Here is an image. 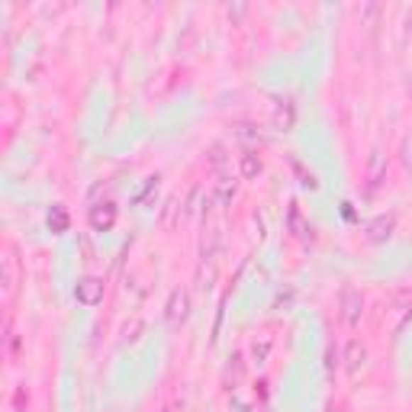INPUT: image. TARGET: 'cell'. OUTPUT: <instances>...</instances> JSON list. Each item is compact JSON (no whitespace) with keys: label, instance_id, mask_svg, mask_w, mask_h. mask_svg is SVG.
Listing matches in <instances>:
<instances>
[{"label":"cell","instance_id":"6da1fadb","mask_svg":"<svg viewBox=\"0 0 412 412\" xmlns=\"http://www.w3.org/2000/svg\"><path fill=\"white\" fill-rule=\"evenodd\" d=\"M165 316H168L171 325H181L184 319L190 316V294L187 290H181V286H174L168 296V306H165Z\"/></svg>","mask_w":412,"mask_h":412},{"label":"cell","instance_id":"7a4b0ae2","mask_svg":"<svg viewBox=\"0 0 412 412\" xmlns=\"http://www.w3.org/2000/svg\"><path fill=\"white\" fill-rule=\"evenodd\" d=\"M338 306H342V319L348 322V325H355V322L361 319V313H364V296H361V290H355V286H345Z\"/></svg>","mask_w":412,"mask_h":412},{"label":"cell","instance_id":"3957f363","mask_svg":"<svg viewBox=\"0 0 412 412\" xmlns=\"http://www.w3.org/2000/svg\"><path fill=\"white\" fill-rule=\"evenodd\" d=\"M74 296L84 306H97L100 300H104V280H97V277H84V280H77V286H74Z\"/></svg>","mask_w":412,"mask_h":412},{"label":"cell","instance_id":"277c9868","mask_svg":"<svg viewBox=\"0 0 412 412\" xmlns=\"http://www.w3.org/2000/svg\"><path fill=\"white\" fill-rule=\"evenodd\" d=\"M113 223H116V206H113L110 200L106 203H97L91 210V226L97 232H106V229H113Z\"/></svg>","mask_w":412,"mask_h":412},{"label":"cell","instance_id":"5b68a950","mask_svg":"<svg viewBox=\"0 0 412 412\" xmlns=\"http://www.w3.org/2000/svg\"><path fill=\"white\" fill-rule=\"evenodd\" d=\"M364 364H367V348H364V345L355 338V342L345 345V367H348L351 374H357Z\"/></svg>","mask_w":412,"mask_h":412},{"label":"cell","instance_id":"8992f818","mask_svg":"<svg viewBox=\"0 0 412 412\" xmlns=\"http://www.w3.org/2000/svg\"><path fill=\"white\" fill-rule=\"evenodd\" d=\"M393 226H396V223H393V216H377L374 223L367 226V238H370V242H386V238L393 235Z\"/></svg>","mask_w":412,"mask_h":412},{"label":"cell","instance_id":"52a82bcc","mask_svg":"<svg viewBox=\"0 0 412 412\" xmlns=\"http://www.w3.org/2000/svg\"><path fill=\"white\" fill-rule=\"evenodd\" d=\"M235 194H238V184L232 181V177H219V181L213 184V196H216L223 206H229V203L235 200Z\"/></svg>","mask_w":412,"mask_h":412},{"label":"cell","instance_id":"ba28073f","mask_svg":"<svg viewBox=\"0 0 412 412\" xmlns=\"http://www.w3.org/2000/svg\"><path fill=\"white\" fill-rule=\"evenodd\" d=\"M219 245H223V229H210L206 235H203V242H200V255H203V261L206 258H213V255L219 252Z\"/></svg>","mask_w":412,"mask_h":412},{"label":"cell","instance_id":"9c48e42d","mask_svg":"<svg viewBox=\"0 0 412 412\" xmlns=\"http://www.w3.org/2000/svg\"><path fill=\"white\" fill-rule=\"evenodd\" d=\"M232 135H235L238 142H245V145H252V142L261 139V129L255 126V123H235V126H232Z\"/></svg>","mask_w":412,"mask_h":412},{"label":"cell","instance_id":"30bf717a","mask_svg":"<svg viewBox=\"0 0 412 412\" xmlns=\"http://www.w3.org/2000/svg\"><path fill=\"white\" fill-rule=\"evenodd\" d=\"M68 223H71L68 210H65V206H52V210H49V229L52 232H65V229H68Z\"/></svg>","mask_w":412,"mask_h":412},{"label":"cell","instance_id":"8fae6325","mask_svg":"<svg viewBox=\"0 0 412 412\" xmlns=\"http://www.w3.org/2000/svg\"><path fill=\"white\" fill-rule=\"evenodd\" d=\"M177 213H184L181 210V200H174V196H171V200L165 203V210H161V226H165V229H171V226H174V219H177Z\"/></svg>","mask_w":412,"mask_h":412},{"label":"cell","instance_id":"7c38bea8","mask_svg":"<svg viewBox=\"0 0 412 412\" xmlns=\"http://www.w3.org/2000/svg\"><path fill=\"white\" fill-rule=\"evenodd\" d=\"M242 174L245 177H258L261 174V158L255 152H245L242 155Z\"/></svg>","mask_w":412,"mask_h":412},{"label":"cell","instance_id":"4fadbf2b","mask_svg":"<svg viewBox=\"0 0 412 412\" xmlns=\"http://www.w3.org/2000/svg\"><path fill=\"white\" fill-rule=\"evenodd\" d=\"M380 174H384V155L374 152V155H370V184H377Z\"/></svg>","mask_w":412,"mask_h":412},{"label":"cell","instance_id":"5bb4252c","mask_svg":"<svg viewBox=\"0 0 412 412\" xmlns=\"http://www.w3.org/2000/svg\"><path fill=\"white\" fill-rule=\"evenodd\" d=\"M290 229H294V235H306V232H309V226L303 223V216H300V210H296V206L290 210Z\"/></svg>","mask_w":412,"mask_h":412},{"label":"cell","instance_id":"9a60e30c","mask_svg":"<svg viewBox=\"0 0 412 412\" xmlns=\"http://www.w3.org/2000/svg\"><path fill=\"white\" fill-rule=\"evenodd\" d=\"M229 361H232V364H229V374L238 380V377H242V355H232Z\"/></svg>","mask_w":412,"mask_h":412},{"label":"cell","instance_id":"2e32d148","mask_svg":"<svg viewBox=\"0 0 412 412\" xmlns=\"http://www.w3.org/2000/svg\"><path fill=\"white\" fill-rule=\"evenodd\" d=\"M267 351H271V342H255V357H258V361H261V357H267Z\"/></svg>","mask_w":412,"mask_h":412},{"label":"cell","instance_id":"e0dca14e","mask_svg":"<svg viewBox=\"0 0 412 412\" xmlns=\"http://www.w3.org/2000/svg\"><path fill=\"white\" fill-rule=\"evenodd\" d=\"M213 165H216V168H219V165H223V148H219V145H213Z\"/></svg>","mask_w":412,"mask_h":412},{"label":"cell","instance_id":"ac0fdd59","mask_svg":"<svg viewBox=\"0 0 412 412\" xmlns=\"http://www.w3.org/2000/svg\"><path fill=\"white\" fill-rule=\"evenodd\" d=\"M232 406H235V412H248V406H245L242 399H235V403H232Z\"/></svg>","mask_w":412,"mask_h":412}]
</instances>
